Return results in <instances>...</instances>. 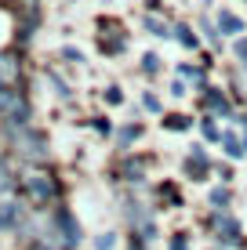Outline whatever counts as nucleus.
Masks as SVG:
<instances>
[{
	"label": "nucleus",
	"instance_id": "obj_1",
	"mask_svg": "<svg viewBox=\"0 0 247 250\" xmlns=\"http://www.w3.org/2000/svg\"><path fill=\"white\" fill-rule=\"evenodd\" d=\"M225 152H229V156H233V160H240V156H244V149H240V142H236V138H233V134H225Z\"/></svg>",
	"mask_w": 247,
	"mask_h": 250
},
{
	"label": "nucleus",
	"instance_id": "obj_2",
	"mask_svg": "<svg viewBox=\"0 0 247 250\" xmlns=\"http://www.w3.org/2000/svg\"><path fill=\"white\" fill-rule=\"evenodd\" d=\"M11 218H15V203H4L0 207V225H7Z\"/></svg>",
	"mask_w": 247,
	"mask_h": 250
},
{
	"label": "nucleus",
	"instance_id": "obj_3",
	"mask_svg": "<svg viewBox=\"0 0 247 250\" xmlns=\"http://www.w3.org/2000/svg\"><path fill=\"white\" fill-rule=\"evenodd\" d=\"M222 25L233 29V33H240V19H233V15H222Z\"/></svg>",
	"mask_w": 247,
	"mask_h": 250
},
{
	"label": "nucleus",
	"instance_id": "obj_4",
	"mask_svg": "<svg viewBox=\"0 0 247 250\" xmlns=\"http://www.w3.org/2000/svg\"><path fill=\"white\" fill-rule=\"evenodd\" d=\"M171 250H185V236H175V243H171Z\"/></svg>",
	"mask_w": 247,
	"mask_h": 250
}]
</instances>
